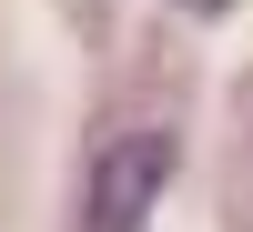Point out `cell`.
I'll return each instance as SVG.
<instances>
[{
  "label": "cell",
  "instance_id": "obj_1",
  "mask_svg": "<svg viewBox=\"0 0 253 232\" xmlns=\"http://www.w3.org/2000/svg\"><path fill=\"white\" fill-rule=\"evenodd\" d=\"M172 182V141L162 132H132L101 152V182H91V232H142V212H152V192Z\"/></svg>",
  "mask_w": 253,
  "mask_h": 232
},
{
  "label": "cell",
  "instance_id": "obj_2",
  "mask_svg": "<svg viewBox=\"0 0 253 232\" xmlns=\"http://www.w3.org/2000/svg\"><path fill=\"white\" fill-rule=\"evenodd\" d=\"M172 10H223V0H172Z\"/></svg>",
  "mask_w": 253,
  "mask_h": 232
}]
</instances>
